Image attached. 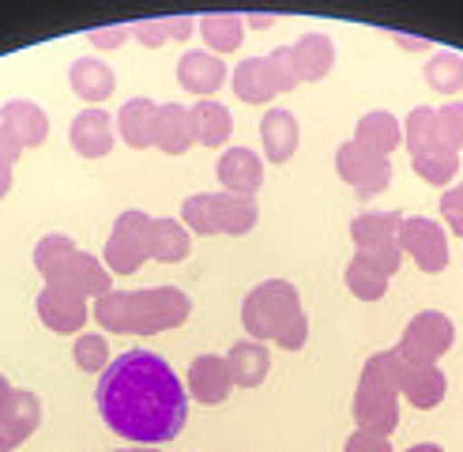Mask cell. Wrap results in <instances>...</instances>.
<instances>
[{
    "mask_svg": "<svg viewBox=\"0 0 463 452\" xmlns=\"http://www.w3.org/2000/svg\"><path fill=\"white\" fill-rule=\"evenodd\" d=\"M45 287H57V290H68V294H80V298H106L109 294V268L99 264L90 253H76L68 257L57 271L45 276Z\"/></svg>",
    "mask_w": 463,
    "mask_h": 452,
    "instance_id": "12",
    "label": "cell"
},
{
    "mask_svg": "<svg viewBox=\"0 0 463 452\" xmlns=\"http://www.w3.org/2000/svg\"><path fill=\"white\" fill-rule=\"evenodd\" d=\"M219 181H222V189L234 193V196H257L260 181H264L260 155L249 151V147L222 151V158H219Z\"/></svg>",
    "mask_w": 463,
    "mask_h": 452,
    "instance_id": "17",
    "label": "cell"
},
{
    "mask_svg": "<svg viewBox=\"0 0 463 452\" xmlns=\"http://www.w3.org/2000/svg\"><path fill=\"white\" fill-rule=\"evenodd\" d=\"M19 151H23V144L15 140V136H12L5 125H0V158H5V163H15Z\"/></svg>",
    "mask_w": 463,
    "mask_h": 452,
    "instance_id": "42",
    "label": "cell"
},
{
    "mask_svg": "<svg viewBox=\"0 0 463 452\" xmlns=\"http://www.w3.org/2000/svg\"><path fill=\"white\" fill-rule=\"evenodd\" d=\"M407 151H411V166L422 181L430 185H449V181L459 174V151H452L445 144L441 128H437V109H411L407 118Z\"/></svg>",
    "mask_w": 463,
    "mask_h": 452,
    "instance_id": "6",
    "label": "cell"
},
{
    "mask_svg": "<svg viewBox=\"0 0 463 452\" xmlns=\"http://www.w3.org/2000/svg\"><path fill=\"white\" fill-rule=\"evenodd\" d=\"M189 249H193V241H189V231H184L181 222L151 219V226H147V257L151 260L177 264V260L189 257Z\"/></svg>",
    "mask_w": 463,
    "mask_h": 452,
    "instance_id": "27",
    "label": "cell"
},
{
    "mask_svg": "<svg viewBox=\"0 0 463 452\" xmlns=\"http://www.w3.org/2000/svg\"><path fill=\"white\" fill-rule=\"evenodd\" d=\"M407 452H445L441 445H414V448H407Z\"/></svg>",
    "mask_w": 463,
    "mask_h": 452,
    "instance_id": "47",
    "label": "cell"
},
{
    "mask_svg": "<svg viewBox=\"0 0 463 452\" xmlns=\"http://www.w3.org/2000/svg\"><path fill=\"white\" fill-rule=\"evenodd\" d=\"M400 249L414 257L422 271L437 276V271L449 268V238H445V226L433 222L426 215H403L400 222Z\"/></svg>",
    "mask_w": 463,
    "mask_h": 452,
    "instance_id": "11",
    "label": "cell"
},
{
    "mask_svg": "<svg viewBox=\"0 0 463 452\" xmlns=\"http://www.w3.org/2000/svg\"><path fill=\"white\" fill-rule=\"evenodd\" d=\"M68 140H72V151L83 158H102L113 151V121L109 113L90 106L72 118V128H68Z\"/></svg>",
    "mask_w": 463,
    "mask_h": 452,
    "instance_id": "16",
    "label": "cell"
},
{
    "mask_svg": "<svg viewBox=\"0 0 463 452\" xmlns=\"http://www.w3.org/2000/svg\"><path fill=\"white\" fill-rule=\"evenodd\" d=\"M260 140H264L268 163H287V158L298 151V118L283 106L268 109L264 121H260Z\"/></svg>",
    "mask_w": 463,
    "mask_h": 452,
    "instance_id": "22",
    "label": "cell"
},
{
    "mask_svg": "<svg viewBox=\"0 0 463 452\" xmlns=\"http://www.w3.org/2000/svg\"><path fill=\"white\" fill-rule=\"evenodd\" d=\"M343 452H392V441L381 438V434H365V429H358V434L346 438Z\"/></svg>",
    "mask_w": 463,
    "mask_h": 452,
    "instance_id": "40",
    "label": "cell"
},
{
    "mask_svg": "<svg viewBox=\"0 0 463 452\" xmlns=\"http://www.w3.org/2000/svg\"><path fill=\"white\" fill-rule=\"evenodd\" d=\"M354 422L365 434L388 438L400 422V384L392 370V351H381L365 362L354 392Z\"/></svg>",
    "mask_w": 463,
    "mask_h": 452,
    "instance_id": "4",
    "label": "cell"
},
{
    "mask_svg": "<svg viewBox=\"0 0 463 452\" xmlns=\"http://www.w3.org/2000/svg\"><path fill=\"white\" fill-rule=\"evenodd\" d=\"M8 189H12V163H5V158H0V200L8 196Z\"/></svg>",
    "mask_w": 463,
    "mask_h": 452,
    "instance_id": "43",
    "label": "cell"
},
{
    "mask_svg": "<svg viewBox=\"0 0 463 452\" xmlns=\"http://www.w3.org/2000/svg\"><path fill=\"white\" fill-rule=\"evenodd\" d=\"M0 452H12V448H8V441H5V434H0Z\"/></svg>",
    "mask_w": 463,
    "mask_h": 452,
    "instance_id": "49",
    "label": "cell"
},
{
    "mask_svg": "<svg viewBox=\"0 0 463 452\" xmlns=\"http://www.w3.org/2000/svg\"><path fill=\"white\" fill-rule=\"evenodd\" d=\"M400 42H403V50H426L430 42H422V38H403V34H396Z\"/></svg>",
    "mask_w": 463,
    "mask_h": 452,
    "instance_id": "45",
    "label": "cell"
},
{
    "mask_svg": "<svg viewBox=\"0 0 463 452\" xmlns=\"http://www.w3.org/2000/svg\"><path fill=\"white\" fill-rule=\"evenodd\" d=\"M38 316H42L45 328H53V332H61V335H76V332H83V325L90 321V309H87V298H80V294L45 287V290L38 294Z\"/></svg>",
    "mask_w": 463,
    "mask_h": 452,
    "instance_id": "14",
    "label": "cell"
},
{
    "mask_svg": "<svg viewBox=\"0 0 463 452\" xmlns=\"http://www.w3.org/2000/svg\"><path fill=\"white\" fill-rule=\"evenodd\" d=\"M234 95L241 102H271L275 95H279L268 57H249L234 68Z\"/></svg>",
    "mask_w": 463,
    "mask_h": 452,
    "instance_id": "28",
    "label": "cell"
},
{
    "mask_svg": "<svg viewBox=\"0 0 463 452\" xmlns=\"http://www.w3.org/2000/svg\"><path fill=\"white\" fill-rule=\"evenodd\" d=\"M177 80L184 90H193V95H215V90L226 83V64L222 57L215 53H203V50H189L177 64Z\"/></svg>",
    "mask_w": 463,
    "mask_h": 452,
    "instance_id": "19",
    "label": "cell"
},
{
    "mask_svg": "<svg viewBox=\"0 0 463 452\" xmlns=\"http://www.w3.org/2000/svg\"><path fill=\"white\" fill-rule=\"evenodd\" d=\"M226 366H230L234 384H241V389H257V384H264V377L271 370V351L260 344V339H238L226 354Z\"/></svg>",
    "mask_w": 463,
    "mask_h": 452,
    "instance_id": "21",
    "label": "cell"
},
{
    "mask_svg": "<svg viewBox=\"0 0 463 452\" xmlns=\"http://www.w3.org/2000/svg\"><path fill=\"white\" fill-rule=\"evenodd\" d=\"M68 83H72V90L90 102V106H99L113 95V87H118V76H113V68H106L102 61L95 57H83V61H72V68H68Z\"/></svg>",
    "mask_w": 463,
    "mask_h": 452,
    "instance_id": "23",
    "label": "cell"
},
{
    "mask_svg": "<svg viewBox=\"0 0 463 452\" xmlns=\"http://www.w3.org/2000/svg\"><path fill=\"white\" fill-rule=\"evenodd\" d=\"M400 212H362L351 222V238L358 245V253L381 268L384 276H392L400 264H403V249H400Z\"/></svg>",
    "mask_w": 463,
    "mask_h": 452,
    "instance_id": "7",
    "label": "cell"
},
{
    "mask_svg": "<svg viewBox=\"0 0 463 452\" xmlns=\"http://www.w3.org/2000/svg\"><path fill=\"white\" fill-rule=\"evenodd\" d=\"M118 452H158V448H144V445H140V448H118Z\"/></svg>",
    "mask_w": 463,
    "mask_h": 452,
    "instance_id": "48",
    "label": "cell"
},
{
    "mask_svg": "<svg viewBox=\"0 0 463 452\" xmlns=\"http://www.w3.org/2000/svg\"><path fill=\"white\" fill-rule=\"evenodd\" d=\"M335 170L358 196H377V193L388 189V181H392V163L388 158L362 147L358 140H346L335 151Z\"/></svg>",
    "mask_w": 463,
    "mask_h": 452,
    "instance_id": "10",
    "label": "cell"
},
{
    "mask_svg": "<svg viewBox=\"0 0 463 452\" xmlns=\"http://www.w3.org/2000/svg\"><path fill=\"white\" fill-rule=\"evenodd\" d=\"M346 290H351L354 298H362V302H377V298H384V290H388V276L358 253L351 264H346Z\"/></svg>",
    "mask_w": 463,
    "mask_h": 452,
    "instance_id": "33",
    "label": "cell"
},
{
    "mask_svg": "<svg viewBox=\"0 0 463 452\" xmlns=\"http://www.w3.org/2000/svg\"><path fill=\"white\" fill-rule=\"evenodd\" d=\"M234 389V377H230V366L222 354H200L189 366V392L200 403H222Z\"/></svg>",
    "mask_w": 463,
    "mask_h": 452,
    "instance_id": "18",
    "label": "cell"
},
{
    "mask_svg": "<svg viewBox=\"0 0 463 452\" xmlns=\"http://www.w3.org/2000/svg\"><path fill=\"white\" fill-rule=\"evenodd\" d=\"M441 215H445V222L452 226V231L463 238V181L441 196Z\"/></svg>",
    "mask_w": 463,
    "mask_h": 452,
    "instance_id": "39",
    "label": "cell"
},
{
    "mask_svg": "<svg viewBox=\"0 0 463 452\" xmlns=\"http://www.w3.org/2000/svg\"><path fill=\"white\" fill-rule=\"evenodd\" d=\"M189 121H193V140L203 144V147H219L226 144L230 128H234V118H230V109L222 102H212V99H200L193 109H189Z\"/></svg>",
    "mask_w": 463,
    "mask_h": 452,
    "instance_id": "29",
    "label": "cell"
},
{
    "mask_svg": "<svg viewBox=\"0 0 463 452\" xmlns=\"http://www.w3.org/2000/svg\"><path fill=\"white\" fill-rule=\"evenodd\" d=\"M193 298L177 287H144V290H109L95 302L90 316L118 335H155L189 321Z\"/></svg>",
    "mask_w": 463,
    "mask_h": 452,
    "instance_id": "2",
    "label": "cell"
},
{
    "mask_svg": "<svg viewBox=\"0 0 463 452\" xmlns=\"http://www.w3.org/2000/svg\"><path fill=\"white\" fill-rule=\"evenodd\" d=\"M290 53H294L298 72H302V83H317V80H324L332 72L335 45H332L328 34H302L290 45Z\"/></svg>",
    "mask_w": 463,
    "mask_h": 452,
    "instance_id": "26",
    "label": "cell"
},
{
    "mask_svg": "<svg viewBox=\"0 0 463 452\" xmlns=\"http://www.w3.org/2000/svg\"><path fill=\"white\" fill-rule=\"evenodd\" d=\"M38 422H42V403H38V396L27 392V389H12L8 400L0 403V434H5L8 448H15V445L27 441L34 429H38Z\"/></svg>",
    "mask_w": 463,
    "mask_h": 452,
    "instance_id": "15",
    "label": "cell"
},
{
    "mask_svg": "<svg viewBox=\"0 0 463 452\" xmlns=\"http://www.w3.org/2000/svg\"><path fill=\"white\" fill-rule=\"evenodd\" d=\"M72 253H76V241L68 238V234H45V238L34 245V268L42 271V279H45L50 271H57Z\"/></svg>",
    "mask_w": 463,
    "mask_h": 452,
    "instance_id": "35",
    "label": "cell"
},
{
    "mask_svg": "<svg viewBox=\"0 0 463 452\" xmlns=\"http://www.w3.org/2000/svg\"><path fill=\"white\" fill-rule=\"evenodd\" d=\"M354 140L362 144V147H369V151H377V155H392L400 147V140H403V128H400V121L392 118V113H384V109H377V113H365V118L358 121V132H354Z\"/></svg>",
    "mask_w": 463,
    "mask_h": 452,
    "instance_id": "30",
    "label": "cell"
},
{
    "mask_svg": "<svg viewBox=\"0 0 463 452\" xmlns=\"http://www.w3.org/2000/svg\"><path fill=\"white\" fill-rule=\"evenodd\" d=\"M0 125L15 136L23 147H38V144H45V136H50V118L42 113V106H34L27 99L0 106Z\"/></svg>",
    "mask_w": 463,
    "mask_h": 452,
    "instance_id": "20",
    "label": "cell"
},
{
    "mask_svg": "<svg viewBox=\"0 0 463 452\" xmlns=\"http://www.w3.org/2000/svg\"><path fill=\"white\" fill-rule=\"evenodd\" d=\"M8 392H12V384H8V377H5V373H0V403L8 400Z\"/></svg>",
    "mask_w": 463,
    "mask_h": 452,
    "instance_id": "46",
    "label": "cell"
},
{
    "mask_svg": "<svg viewBox=\"0 0 463 452\" xmlns=\"http://www.w3.org/2000/svg\"><path fill=\"white\" fill-rule=\"evenodd\" d=\"M437 128H441L445 144L452 151H459L463 147V102H449V106L437 109Z\"/></svg>",
    "mask_w": 463,
    "mask_h": 452,
    "instance_id": "38",
    "label": "cell"
},
{
    "mask_svg": "<svg viewBox=\"0 0 463 452\" xmlns=\"http://www.w3.org/2000/svg\"><path fill=\"white\" fill-rule=\"evenodd\" d=\"M128 31H132V27H95V31H90L87 38L95 42L99 50H118V45L128 38Z\"/></svg>",
    "mask_w": 463,
    "mask_h": 452,
    "instance_id": "41",
    "label": "cell"
},
{
    "mask_svg": "<svg viewBox=\"0 0 463 452\" xmlns=\"http://www.w3.org/2000/svg\"><path fill=\"white\" fill-rule=\"evenodd\" d=\"M155 118H158V102L151 99H128L118 113V132L121 140L136 151L155 147Z\"/></svg>",
    "mask_w": 463,
    "mask_h": 452,
    "instance_id": "24",
    "label": "cell"
},
{
    "mask_svg": "<svg viewBox=\"0 0 463 452\" xmlns=\"http://www.w3.org/2000/svg\"><path fill=\"white\" fill-rule=\"evenodd\" d=\"M95 403L113 434L140 445L174 441L189 419V389L155 351H128L113 358L99 377Z\"/></svg>",
    "mask_w": 463,
    "mask_h": 452,
    "instance_id": "1",
    "label": "cell"
},
{
    "mask_svg": "<svg viewBox=\"0 0 463 452\" xmlns=\"http://www.w3.org/2000/svg\"><path fill=\"white\" fill-rule=\"evenodd\" d=\"M271 23H275V15H249V27H257V31L271 27Z\"/></svg>",
    "mask_w": 463,
    "mask_h": 452,
    "instance_id": "44",
    "label": "cell"
},
{
    "mask_svg": "<svg viewBox=\"0 0 463 452\" xmlns=\"http://www.w3.org/2000/svg\"><path fill=\"white\" fill-rule=\"evenodd\" d=\"M452 339H456V328H452L449 316L441 309H426L403 328L396 354H403L411 362H426V366H437V358L452 351Z\"/></svg>",
    "mask_w": 463,
    "mask_h": 452,
    "instance_id": "9",
    "label": "cell"
},
{
    "mask_svg": "<svg viewBox=\"0 0 463 452\" xmlns=\"http://www.w3.org/2000/svg\"><path fill=\"white\" fill-rule=\"evenodd\" d=\"M147 226H151V215L140 208L121 212V219L113 222V231L106 238V253H102L113 276L140 271V264L147 260Z\"/></svg>",
    "mask_w": 463,
    "mask_h": 452,
    "instance_id": "8",
    "label": "cell"
},
{
    "mask_svg": "<svg viewBox=\"0 0 463 452\" xmlns=\"http://www.w3.org/2000/svg\"><path fill=\"white\" fill-rule=\"evenodd\" d=\"M260 219V208L252 196H234V193H196L181 203V222L193 226L196 234H249Z\"/></svg>",
    "mask_w": 463,
    "mask_h": 452,
    "instance_id": "5",
    "label": "cell"
},
{
    "mask_svg": "<svg viewBox=\"0 0 463 452\" xmlns=\"http://www.w3.org/2000/svg\"><path fill=\"white\" fill-rule=\"evenodd\" d=\"M241 325L249 339L279 344L287 351H302L309 339V321L302 309V294L287 279H264L241 302Z\"/></svg>",
    "mask_w": 463,
    "mask_h": 452,
    "instance_id": "3",
    "label": "cell"
},
{
    "mask_svg": "<svg viewBox=\"0 0 463 452\" xmlns=\"http://www.w3.org/2000/svg\"><path fill=\"white\" fill-rule=\"evenodd\" d=\"M392 370H396V384H400V396H407L414 407H437L449 392V381L437 366H426V362H411L403 354H396L392 347Z\"/></svg>",
    "mask_w": 463,
    "mask_h": 452,
    "instance_id": "13",
    "label": "cell"
},
{
    "mask_svg": "<svg viewBox=\"0 0 463 452\" xmlns=\"http://www.w3.org/2000/svg\"><path fill=\"white\" fill-rule=\"evenodd\" d=\"M72 358H76V366H80L83 373H102V370L109 366V347H106L102 335L80 332L76 344H72Z\"/></svg>",
    "mask_w": 463,
    "mask_h": 452,
    "instance_id": "36",
    "label": "cell"
},
{
    "mask_svg": "<svg viewBox=\"0 0 463 452\" xmlns=\"http://www.w3.org/2000/svg\"><path fill=\"white\" fill-rule=\"evenodd\" d=\"M196 31L203 34V42L219 53H234L238 45H241V34H245V23L241 15H226V12H215V15H203L196 23Z\"/></svg>",
    "mask_w": 463,
    "mask_h": 452,
    "instance_id": "31",
    "label": "cell"
},
{
    "mask_svg": "<svg viewBox=\"0 0 463 452\" xmlns=\"http://www.w3.org/2000/svg\"><path fill=\"white\" fill-rule=\"evenodd\" d=\"M426 83L437 90V95H456L463 87V57L459 53H433L426 64Z\"/></svg>",
    "mask_w": 463,
    "mask_h": 452,
    "instance_id": "34",
    "label": "cell"
},
{
    "mask_svg": "<svg viewBox=\"0 0 463 452\" xmlns=\"http://www.w3.org/2000/svg\"><path fill=\"white\" fill-rule=\"evenodd\" d=\"M136 38H140L147 50H158L166 38H177L184 42L193 31H196V19L193 15H166V19H144V23H136Z\"/></svg>",
    "mask_w": 463,
    "mask_h": 452,
    "instance_id": "32",
    "label": "cell"
},
{
    "mask_svg": "<svg viewBox=\"0 0 463 452\" xmlns=\"http://www.w3.org/2000/svg\"><path fill=\"white\" fill-rule=\"evenodd\" d=\"M196 140H193V121H189V109L166 102L158 106V118H155V147L166 151V155H184Z\"/></svg>",
    "mask_w": 463,
    "mask_h": 452,
    "instance_id": "25",
    "label": "cell"
},
{
    "mask_svg": "<svg viewBox=\"0 0 463 452\" xmlns=\"http://www.w3.org/2000/svg\"><path fill=\"white\" fill-rule=\"evenodd\" d=\"M268 64H271V76H275L279 95H287V90H294L298 83H302V72H298V64H294L290 45H279L275 53H268Z\"/></svg>",
    "mask_w": 463,
    "mask_h": 452,
    "instance_id": "37",
    "label": "cell"
}]
</instances>
